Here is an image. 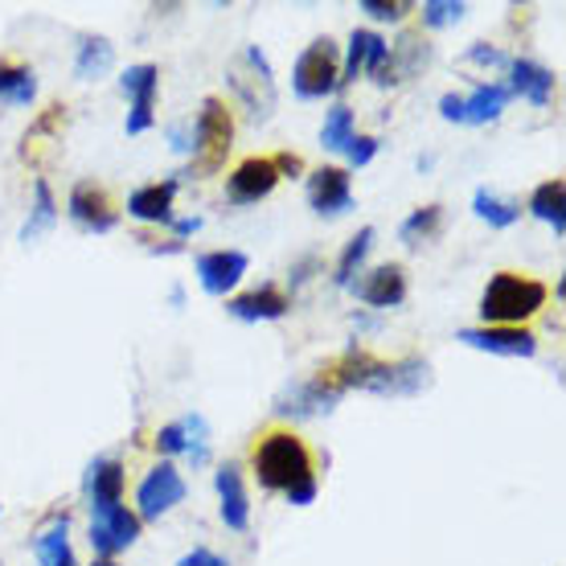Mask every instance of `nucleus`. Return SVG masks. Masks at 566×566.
Segmentation results:
<instances>
[{"label":"nucleus","instance_id":"obj_7","mask_svg":"<svg viewBox=\"0 0 566 566\" xmlns=\"http://www.w3.org/2000/svg\"><path fill=\"white\" fill-rule=\"evenodd\" d=\"M136 538H140V517L124 501L91 510V551H95V558H115L119 551L136 546Z\"/></svg>","mask_w":566,"mask_h":566},{"label":"nucleus","instance_id":"obj_14","mask_svg":"<svg viewBox=\"0 0 566 566\" xmlns=\"http://www.w3.org/2000/svg\"><path fill=\"white\" fill-rule=\"evenodd\" d=\"M455 340H464L468 349H481L493 357H534L538 354V337L530 328H460Z\"/></svg>","mask_w":566,"mask_h":566},{"label":"nucleus","instance_id":"obj_40","mask_svg":"<svg viewBox=\"0 0 566 566\" xmlns=\"http://www.w3.org/2000/svg\"><path fill=\"white\" fill-rule=\"evenodd\" d=\"M439 115H443L448 124H464V95H452V91H448V95L439 99Z\"/></svg>","mask_w":566,"mask_h":566},{"label":"nucleus","instance_id":"obj_39","mask_svg":"<svg viewBox=\"0 0 566 566\" xmlns=\"http://www.w3.org/2000/svg\"><path fill=\"white\" fill-rule=\"evenodd\" d=\"M464 62H481V66H510V54H501V50H493V45H472L464 54Z\"/></svg>","mask_w":566,"mask_h":566},{"label":"nucleus","instance_id":"obj_18","mask_svg":"<svg viewBox=\"0 0 566 566\" xmlns=\"http://www.w3.org/2000/svg\"><path fill=\"white\" fill-rule=\"evenodd\" d=\"M181 189V177H165V181L140 185L128 198V218L136 222H153V227H172V198Z\"/></svg>","mask_w":566,"mask_h":566},{"label":"nucleus","instance_id":"obj_41","mask_svg":"<svg viewBox=\"0 0 566 566\" xmlns=\"http://www.w3.org/2000/svg\"><path fill=\"white\" fill-rule=\"evenodd\" d=\"M177 566H230V563L222 558V554H213V551H206V546H198V551L185 554V558Z\"/></svg>","mask_w":566,"mask_h":566},{"label":"nucleus","instance_id":"obj_4","mask_svg":"<svg viewBox=\"0 0 566 566\" xmlns=\"http://www.w3.org/2000/svg\"><path fill=\"white\" fill-rule=\"evenodd\" d=\"M234 144V119H230L227 103L218 95H206L189 132V177H213V172L227 165V153Z\"/></svg>","mask_w":566,"mask_h":566},{"label":"nucleus","instance_id":"obj_24","mask_svg":"<svg viewBox=\"0 0 566 566\" xmlns=\"http://www.w3.org/2000/svg\"><path fill=\"white\" fill-rule=\"evenodd\" d=\"M38 99V78L25 62H13V57H0V103L9 107H29Z\"/></svg>","mask_w":566,"mask_h":566},{"label":"nucleus","instance_id":"obj_9","mask_svg":"<svg viewBox=\"0 0 566 566\" xmlns=\"http://www.w3.org/2000/svg\"><path fill=\"white\" fill-rule=\"evenodd\" d=\"M119 86H124V95L132 99V112H128V136H144V132L156 124V91H160V66L153 62H140V66H128V71L119 74Z\"/></svg>","mask_w":566,"mask_h":566},{"label":"nucleus","instance_id":"obj_12","mask_svg":"<svg viewBox=\"0 0 566 566\" xmlns=\"http://www.w3.org/2000/svg\"><path fill=\"white\" fill-rule=\"evenodd\" d=\"M275 185H280L275 160L271 156H247L227 177V201L230 206H255V201L271 198Z\"/></svg>","mask_w":566,"mask_h":566},{"label":"nucleus","instance_id":"obj_11","mask_svg":"<svg viewBox=\"0 0 566 566\" xmlns=\"http://www.w3.org/2000/svg\"><path fill=\"white\" fill-rule=\"evenodd\" d=\"M185 501V481L181 472L172 464H156L148 476L140 481V489H136V517L140 522H156V517H165V513L172 510V505H181Z\"/></svg>","mask_w":566,"mask_h":566},{"label":"nucleus","instance_id":"obj_20","mask_svg":"<svg viewBox=\"0 0 566 566\" xmlns=\"http://www.w3.org/2000/svg\"><path fill=\"white\" fill-rule=\"evenodd\" d=\"M510 95H522L530 99L534 107H546L554 95V71L538 66V62H530V57H510Z\"/></svg>","mask_w":566,"mask_h":566},{"label":"nucleus","instance_id":"obj_6","mask_svg":"<svg viewBox=\"0 0 566 566\" xmlns=\"http://www.w3.org/2000/svg\"><path fill=\"white\" fill-rule=\"evenodd\" d=\"M340 83V50L333 38H316V42L296 57L292 66V91L300 99H325Z\"/></svg>","mask_w":566,"mask_h":566},{"label":"nucleus","instance_id":"obj_19","mask_svg":"<svg viewBox=\"0 0 566 566\" xmlns=\"http://www.w3.org/2000/svg\"><path fill=\"white\" fill-rule=\"evenodd\" d=\"M227 312L230 316H239V321H283L287 312H292V300L283 296L275 283H259L255 292H242V296H230L227 300Z\"/></svg>","mask_w":566,"mask_h":566},{"label":"nucleus","instance_id":"obj_1","mask_svg":"<svg viewBox=\"0 0 566 566\" xmlns=\"http://www.w3.org/2000/svg\"><path fill=\"white\" fill-rule=\"evenodd\" d=\"M328 369V378L337 382L340 395L349 390H369V395H382V398H415L423 395L431 386V366L423 357H398V361H378L374 354L349 345L345 357H337Z\"/></svg>","mask_w":566,"mask_h":566},{"label":"nucleus","instance_id":"obj_13","mask_svg":"<svg viewBox=\"0 0 566 566\" xmlns=\"http://www.w3.org/2000/svg\"><path fill=\"white\" fill-rule=\"evenodd\" d=\"M308 206L321 218H337V213L354 210V177H349V169L325 165V169L308 172Z\"/></svg>","mask_w":566,"mask_h":566},{"label":"nucleus","instance_id":"obj_42","mask_svg":"<svg viewBox=\"0 0 566 566\" xmlns=\"http://www.w3.org/2000/svg\"><path fill=\"white\" fill-rule=\"evenodd\" d=\"M271 160H275V172H280V177H300V172H304V160L292 153H280V156H271Z\"/></svg>","mask_w":566,"mask_h":566},{"label":"nucleus","instance_id":"obj_23","mask_svg":"<svg viewBox=\"0 0 566 566\" xmlns=\"http://www.w3.org/2000/svg\"><path fill=\"white\" fill-rule=\"evenodd\" d=\"M427 62V45L415 38V33H407L398 45H390V57H386V66L378 71V78L374 83L378 86H395L402 83V78H411L419 66Z\"/></svg>","mask_w":566,"mask_h":566},{"label":"nucleus","instance_id":"obj_36","mask_svg":"<svg viewBox=\"0 0 566 566\" xmlns=\"http://www.w3.org/2000/svg\"><path fill=\"white\" fill-rule=\"evenodd\" d=\"M357 9H361L366 17H374V21H402V17L411 13L407 0H361Z\"/></svg>","mask_w":566,"mask_h":566},{"label":"nucleus","instance_id":"obj_29","mask_svg":"<svg viewBox=\"0 0 566 566\" xmlns=\"http://www.w3.org/2000/svg\"><path fill=\"white\" fill-rule=\"evenodd\" d=\"M382 42H386V38H382V33H374V29H354V33H349V54H345V62H340L337 91H340V86L357 83V74H366L369 54H374Z\"/></svg>","mask_w":566,"mask_h":566},{"label":"nucleus","instance_id":"obj_28","mask_svg":"<svg viewBox=\"0 0 566 566\" xmlns=\"http://www.w3.org/2000/svg\"><path fill=\"white\" fill-rule=\"evenodd\" d=\"M57 227V201H54V189L38 177L33 181V213H29V222L21 227V242H38L42 234Z\"/></svg>","mask_w":566,"mask_h":566},{"label":"nucleus","instance_id":"obj_5","mask_svg":"<svg viewBox=\"0 0 566 566\" xmlns=\"http://www.w3.org/2000/svg\"><path fill=\"white\" fill-rule=\"evenodd\" d=\"M227 83L234 91V99L247 107V115L255 124H268L275 112V78H271V62L259 45H242L239 54L230 57Z\"/></svg>","mask_w":566,"mask_h":566},{"label":"nucleus","instance_id":"obj_21","mask_svg":"<svg viewBox=\"0 0 566 566\" xmlns=\"http://www.w3.org/2000/svg\"><path fill=\"white\" fill-rule=\"evenodd\" d=\"M33 554H38L42 566H78V558L71 551V517L66 513H57L54 522L33 538Z\"/></svg>","mask_w":566,"mask_h":566},{"label":"nucleus","instance_id":"obj_22","mask_svg":"<svg viewBox=\"0 0 566 566\" xmlns=\"http://www.w3.org/2000/svg\"><path fill=\"white\" fill-rule=\"evenodd\" d=\"M86 496H91V510L124 501V464L112 460V455L95 460V464L86 468Z\"/></svg>","mask_w":566,"mask_h":566},{"label":"nucleus","instance_id":"obj_33","mask_svg":"<svg viewBox=\"0 0 566 566\" xmlns=\"http://www.w3.org/2000/svg\"><path fill=\"white\" fill-rule=\"evenodd\" d=\"M439 227H443V206H423V210H415L402 227H398V239L407 242V247H419V242L436 239Z\"/></svg>","mask_w":566,"mask_h":566},{"label":"nucleus","instance_id":"obj_35","mask_svg":"<svg viewBox=\"0 0 566 566\" xmlns=\"http://www.w3.org/2000/svg\"><path fill=\"white\" fill-rule=\"evenodd\" d=\"M468 9L460 0H427L423 4V25L427 29H443V25H455Z\"/></svg>","mask_w":566,"mask_h":566},{"label":"nucleus","instance_id":"obj_3","mask_svg":"<svg viewBox=\"0 0 566 566\" xmlns=\"http://www.w3.org/2000/svg\"><path fill=\"white\" fill-rule=\"evenodd\" d=\"M546 304V283L517 275V271H496L481 292V321L484 328H522L534 312Z\"/></svg>","mask_w":566,"mask_h":566},{"label":"nucleus","instance_id":"obj_8","mask_svg":"<svg viewBox=\"0 0 566 566\" xmlns=\"http://www.w3.org/2000/svg\"><path fill=\"white\" fill-rule=\"evenodd\" d=\"M340 398L345 395H340L337 382L328 378V369H316L308 382L287 386V390L275 398V411H280L283 419H316V415L333 411Z\"/></svg>","mask_w":566,"mask_h":566},{"label":"nucleus","instance_id":"obj_38","mask_svg":"<svg viewBox=\"0 0 566 566\" xmlns=\"http://www.w3.org/2000/svg\"><path fill=\"white\" fill-rule=\"evenodd\" d=\"M378 148H382L378 136H354V140L345 144V156H349V165H354V169H366L369 160L378 156Z\"/></svg>","mask_w":566,"mask_h":566},{"label":"nucleus","instance_id":"obj_32","mask_svg":"<svg viewBox=\"0 0 566 566\" xmlns=\"http://www.w3.org/2000/svg\"><path fill=\"white\" fill-rule=\"evenodd\" d=\"M354 112L345 103H333L325 115V128H321V144H325L328 153H345V144L354 140Z\"/></svg>","mask_w":566,"mask_h":566},{"label":"nucleus","instance_id":"obj_16","mask_svg":"<svg viewBox=\"0 0 566 566\" xmlns=\"http://www.w3.org/2000/svg\"><path fill=\"white\" fill-rule=\"evenodd\" d=\"M193 268H198V283L210 296H230L251 268V259L242 251H210V255H198Z\"/></svg>","mask_w":566,"mask_h":566},{"label":"nucleus","instance_id":"obj_43","mask_svg":"<svg viewBox=\"0 0 566 566\" xmlns=\"http://www.w3.org/2000/svg\"><path fill=\"white\" fill-rule=\"evenodd\" d=\"M172 234H177V239H189V234H198L201 230V218H172Z\"/></svg>","mask_w":566,"mask_h":566},{"label":"nucleus","instance_id":"obj_30","mask_svg":"<svg viewBox=\"0 0 566 566\" xmlns=\"http://www.w3.org/2000/svg\"><path fill=\"white\" fill-rule=\"evenodd\" d=\"M472 210H476V218H484V222L496 230L513 227V222L522 218V206H517V201H501L493 189H484V185L472 193Z\"/></svg>","mask_w":566,"mask_h":566},{"label":"nucleus","instance_id":"obj_31","mask_svg":"<svg viewBox=\"0 0 566 566\" xmlns=\"http://www.w3.org/2000/svg\"><path fill=\"white\" fill-rule=\"evenodd\" d=\"M374 239H378V230H374V227L357 230V239L345 247V255L337 259V271H333V283H337V287H349V283H354V275L361 271V263H366Z\"/></svg>","mask_w":566,"mask_h":566},{"label":"nucleus","instance_id":"obj_17","mask_svg":"<svg viewBox=\"0 0 566 566\" xmlns=\"http://www.w3.org/2000/svg\"><path fill=\"white\" fill-rule=\"evenodd\" d=\"M213 484H218V513H222L227 530L242 534L251 525V496H247V484H242V468L222 464L213 472Z\"/></svg>","mask_w":566,"mask_h":566},{"label":"nucleus","instance_id":"obj_37","mask_svg":"<svg viewBox=\"0 0 566 566\" xmlns=\"http://www.w3.org/2000/svg\"><path fill=\"white\" fill-rule=\"evenodd\" d=\"M185 448H189V431H185V423H169L156 431V452L160 455H185Z\"/></svg>","mask_w":566,"mask_h":566},{"label":"nucleus","instance_id":"obj_27","mask_svg":"<svg viewBox=\"0 0 566 566\" xmlns=\"http://www.w3.org/2000/svg\"><path fill=\"white\" fill-rule=\"evenodd\" d=\"M510 86L501 83H476V91L464 99V124H493L496 115L510 107Z\"/></svg>","mask_w":566,"mask_h":566},{"label":"nucleus","instance_id":"obj_2","mask_svg":"<svg viewBox=\"0 0 566 566\" xmlns=\"http://www.w3.org/2000/svg\"><path fill=\"white\" fill-rule=\"evenodd\" d=\"M255 481L268 489V493H283L287 505H312L316 493H321V481H316V468H312L308 443L296 436V431H268V436L255 443Z\"/></svg>","mask_w":566,"mask_h":566},{"label":"nucleus","instance_id":"obj_10","mask_svg":"<svg viewBox=\"0 0 566 566\" xmlns=\"http://www.w3.org/2000/svg\"><path fill=\"white\" fill-rule=\"evenodd\" d=\"M66 213L74 218V227L86 230V234H112L119 227V210H115L112 193L95 181H78L71 189V201H66Z\"/></svg>","mask_w":566,"mask_h":566},{"label":"nucleus","instance_id":"obj_26","mask_svg":"<svg viewBox=\"0 0 566 566\" xmlns=\"http://www.w3.org/2000/svg\"><path fill=\"white\" fill-rule=\"evenodd\" d=\"M530 213L542 218L546 227H554V234H566V185L563 177H551V181H542L534 189V198H530Z\"/></svg>","mask_w":566,"mask_h":566},{"label":"nucleus","instance_id":"obj_34","mask_svg":"<svg viewBox=\"0 0 566 566\" xmlns=\"http://www.w3.org/2000/svg\"><path fill=\"white\" fill-rule=\"evenodd\" d=\"M185 423V431H189V448H185V455L193 460V464H206L210 460V427H206V419L201 415H185L181 419Z\"/></svg>","mask_w":566,"mask_h":566},{"label":"nucleus","instance_id":"obj_44","mask_svg":"<svg viewBox=\"0 0 566 566\" xmlns=\"http://www.w3.org/2000/svg\"><path fill=\"white\" fill-rule=\"evenodd\" d=\"M91 566H119V563H115V558H95Z\"/></svg>","mask_w":566,"mask_h":566},{"label":"nucleus","instance_id":"obj_15","mask_svg":"<svg viewBox=\"0 0 566 566\" xmlns=\"http://www.w3.org/2000/svg\"><path fill=\"white\" fill-rule=\"evenodd\" d=\"M354 287V296L361 300V304H369V308H398L402 300H407V271L398 268V263H382V268L366 271L361 280L349 283Z\"/></svg>","mask_w":566,"mask_h":566},{"label":"nucleus","instance_id":"obj_25","mask_svg":"<svg viewBox=\"0 0 566 566\" xmlns=\"http://www.w3.org/2000/svg\"><path fill=\"white\" fill-rule=\"evenodd\" d=\"M115 66V45L107 38H78V57H74V78L83 83H99L103 74Z\"/></svg>","mask_w":566,"mask_h":566}]
</instances>
